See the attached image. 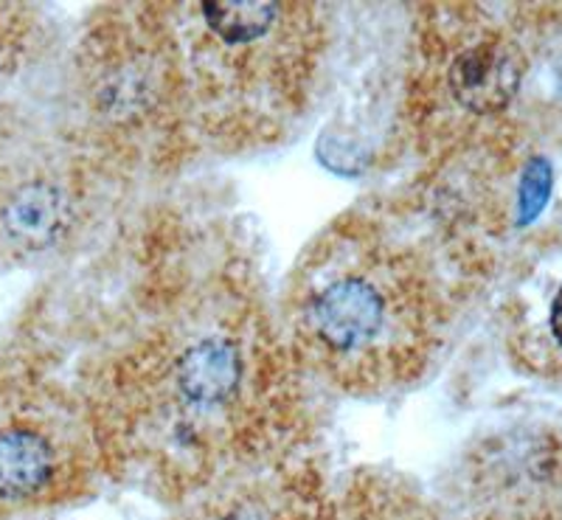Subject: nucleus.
Returning a JSON list of instances; mask_svg holds the SVG:
<instances>
[{
    "label": "nucleus",
    "mask_w": 562,
    "mask_h": 520,
    "mask_svg": "<svg viewBox=\"0 0 562 520\" xmlns=\"http://www.w3.org/2000/svg\"><path fill=\"white\" fill-rule=\"evenodd\" d=\"M299 372L250 284L180 276L90 377L82 405L99 462L172 495L200 493L281 448Z\"/></svg>",
    "instance_id": "nucleus-1"
},
{
    "label": "nucleus",
    "mask_w": 562,
    "mask_h": 520,
    "mask_svg": "<svg viewBox=\"0 0 562 520\" xmlns=\"http://www.w3.org/2000/svg\"><path fill=\"white\" fill-rule=\"evenodd\" d=\"M448 245L405 217L349 212L290 273L284 341L299 369L338 392L378 397L428 372L456 313Z\"/></svg>",
    "instance_id": "nucleus-2"
},
{
    "label": "nucleus",
    "mask_w": 562,
    "mask_h": 520,
    "mask_svg": "<svg viewBox=\"0 0 562 520\" xmlns=\"http://www.w3.org/2000/svg\"><path fill=\"white\" fill-rule=\"evenodd\" d=\"M133 12L178 149L262 147L307 110L326 52L324 14L313 3L194 0Z\"/></svg>",
    "instance_id": "nucleus-3"
},
{
    "label": "nucleus",
    "mask_w": 562,
    "mask_h": 520,
    "mask_svg": "<svg viewBox=\"0 0 562 520\" xmlns=\"http://www.w3.org/2000/svg\"><path fill=\"white\" fill-rule=\"evenodd\" d=\"M99 464L82 399L40 374L0 377V515L68 501Z\"/></svg>",
    "instance_id": "nucleus-4"
},
{
    "label": "nucleus",
    "mask_w": 562,
    "mask_h": 520,
    "mask_svg": "<svg viewBox=\"0 0 562 520\" xmlns=\"http://www.w3.org/2000/svg\"><path fill=\"white\" fill-rule=\"evenodd\" d=\"M82 158L0 113V262L52 253L85 212Z\"/></svg>",
    "instance_id": "nucleus-5"
},
{
    "label": "nucleus",
    "mask_w": 562,
    "mask_h": 520,
    "mask_svg": "<svg viewBox=\"0 0 562 520\" xmlns=\"http://www.w3.org/2000/svg\"><path fill=\"white\" fill-rule=\"evenodd\" d=\"M200 493L186 520H313L307 493L295 478L262 464L237 470Z\"/></svg>",
    "instance_id": "nucleus-6"
},
{
    "label": "nucleus",
    "mask_w": 562,
    "mask_h": 520,
    "mask_svg": "<svg viewBox=\"0 0 562 520\" xmlns=\"http://www.w3.org/2000/svg\"><path fill=\"white\" fill-rule=\"evenodd\" d=\"M546 329H549V341L554 352L562 354V284L554 290V296L549 302V313H546Z\"/></svg>",
    "instance_id": "nucleus-7"
}]
</instances>
